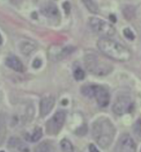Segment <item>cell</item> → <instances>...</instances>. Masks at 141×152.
Returning a JSON list of instances; mask_svg holds the SVG:
<instances>
[{"mask_svg": "<svg viewBox=\"0 0 141 152\" xmlns=\"http://www.w3.org/2000/svg\"><path fill=\"white\" fill-rule=\"evenodd\" d=\"M123 13L124 16L126 19H131L135 15V9L130 6H126L124 9H123Z\"/></svg>", "mask_w": 141, "mask_h": 152, "instance_id": "20", "label": "cell"}, {"mask_svg": "<svg viewBox=\"0 0 141 152\" xmlns=\"http://www.w3.org/2000/svg\"><path fill=\"white\" fill-rule=\"evenodd\" d=\"M114 152H136V145L131 136L123 134L117 141Z\"/></svg>", "mask_w": 141, "mask_h": 152, "instance_id": "8", "label": "cell"}, {"mask_svg": "<svg viewBox=\"0 0 141 152\" xmlns=\"http://www.w3.org/2000/svg\"><path fill=\"white\" fill-rule=\"evenodd\" d=\"M3 43V37H2V36H1V34H0V45Z\"/></svg>", "mask_w": 141, "mask_h": 152, "instance_id": "27", "label": "cell"}, {"mask_svg": "<svg viewBox=\"0 0 141 152\" xmlns=\"http://www.w3.org/2000/svg\"><path fill=\"white\" fill-rule=\"evenodd\" d=\"M6 133H7L6 124H5L4 118L2 116H0V145L4 143Z\"/></svg>", "mask_w": 141, "mask_h": 152, "instance_id": "18", "label": "cell"}, {"mask_svg": "<svg viewBox=\"0 0 141 152\" xmlns=\"http://www.w3.org/2000/svg\"><path fill=\"white\" fill-rule=\"evenodd\" d=\"M8 148L12 152H29L28 146L17 137H12L9 140Z\"/></svg>", "mask_w": 141, "mask_h": 152, "instance_id": "11", "label": "cell"}, {"mask_svg": "<svg viewBox=\"0 0 141 152\" xmlns=\"http://www.w3.org/2000/svg\"><path fill=\"white\" fill-rule=\"evenodd\" d=\"M92 133L94 140L101 148H106L113 141L116 128L106 117H100L93 124Z\"/></svg>", "mask_w": 141, "mask_h": 152, "instance_id": "1", "label": "cell"}, {"mask_svg": "<svg viewBox=\"0 0 141 152\" xmlns=\"http://www.w3.org/2000/svg\"><path fill=\"white\" fill-rule=\"evenodd\" d=\"M97 48L101 53L118 62H127L131 58V53L125 46L107 37H101L97 41Z\"/></svg>", "mask_w": 141, "mask_h": 152, "instance_id": "2", "label": "cell"}, {"mask_svg": "<svg viewBox=\"0 0 141 152\" xmlns=\"http://www.w3.org/2000/svg\"><path fill=\"white\" fill-rule=\"evenodd\" d=\"M64 8H65V12H66V13L68 14L69 12V9H70V6H69V3H68V2H65V4H64Z\"/></svg>", "mask_w": 141, "mask_h": 152, "instance_id": "25", "label": "cell"}, {"mask_svg": "<svg viewBox=\"0 0 141 152\" xmlns=\"http://www.w3.org/2000/svg\"><path fill=\"white\" fill-rule=\"evenodd\" d=\"M134 107V102L128 95L122 94L119 96L113 104L112 110L117 115H121L132 111Z\"/></svg>", "mask_w": 141, "mask_h": 152, "instance_id": "6", "label": "cell"}, {"mask_svg": "<svg viewBox=\"0 0 141 152\" xmlns=\"http://www.w3.org/2000/svg\"><path fill=\"white\" fill-rule=\"evenodd\" d=\"M36 46L32 42H24L20 46L21 52L24 55H29L36 49Z\"/></svg>", "mask_w": 141, "mask_h": 152, "instance_id": "15", "label": "cell"}, {"mask_svg": "<svg viewBox=\"0 0 141 152\" xmlns=\"http://www.w3.org/2000/svg\"><path fill=\"white\" fill-rule=\"evenodd\" d=\"M73 77L76 79L77 81H81L83 80L85 77L84 71L80 67H77L76 69L73 72Z\"/></svg>", "mask_w": 141, "mask_h": 152, "instance_id": "22", "label": "cell"}, {"mask_svg": "<svg viewBox=\"0 0 141 152\" xmlns=\"http://www.w3.org/2000/svg\"><path fill=\"white\" fill-rule=\"evenodd\" d=\"M5 64L9 68L14 70L15 72H22L25 70L24 66H23L22 61L16 56H9L8 58H7L6 61H5Z\"/></svg>", "mask_w": 141, "mask_h": 152, "instance_id": "12", "label": "cell"}, {"mask_svg": "<svg viewBox=\"0 0 141 152\" xmlns=\"http://www.w3.org/2000/svg\"><path fill=\"white\" fill-rule=\"evenodd\" d=\"M66 114L64 111H57L50 119L46 122L45 128L49 135H57L65 124Z\"/></svg>", "mask_w": 141, "mask_h": 152, "instance_id": "7", "label": "cell"}, {"mask_svg": "<svg viewBox=\"0 0 141 152\" xmlns=\"http://www.w3.org/2000/svg\"><path fill=\"white\" fill-rule=\"evenodd\" d=\"M123 33H124L125 37H127L129 40H134L135 39V35H134L133 32L129 28H125L124 31H123Z\"/></svg>", "mask_w": 141, "mask_h": 152, "instance_id": "23", "label": "cell"}, {"mask_svg": "<svg viewBox=\"0 0 141 152\" xmlns=\"http://www.w3.org/2000/svg\"><path fill=\"white\" fill-rule=\"evenodd\" d=\"M85 66L90 73L98 77L106 76L113 70V66L110 63L93 53L85 56Z\"/></svg>", "mask_w": 141, "mask_h": 152, "instance_id": "3", "label": "cell"}, {"mask_svg": "<svg viewBox=\"0 0 141 152\" xmlns=\"http://www.w3.org/2000/svg\"><path fill=\"white\" fill-rule=\"evenodd\" d=\"M50 145L47 141L41 142L34 149L33 152H50Z\"/></svg>", "mask_w": 141, "mask_h": 152, "instance_id": "19", "label": "cell"}, {"mask_svg": "<svg viewBox=\"0 0 141 152\" xmlns=\"http://www.w3.org/2000/svg\"><path fill=\"white\" fill-rule=\"evenodd\" d=\"M26 140L29 142H36L42 137V129L40 127H36L32 132H27L24 135Z\"/></svg>", "mask_w": 141, "mask_h": 152, "instance_id": "13", "label": "cell"}, {"mask_svg": "<svg viewBox=\"0 0 141 152\" xmlns=\"http://www.w3.org/2000/svg\"><path fill=\"white\" fill-rule=\"evenodd\" d=\"M73 51H74V48L73 47H65V48H60V51H57L55 53L51 54V58H55L54 60H55V61L61 60L63 58H66Z\"/></svg>", "mask_w": 141, "mask_h": 152, "instance_id": "14", "label": "cell"}, {"mask_svg": "<svg viewBox=\"0 0 141 152\" xmlns=\"http://www.w3.org/2000/svg\"><path fill=\"white\" fill-rule=\"evenodd\" d=\"M134 132H135V136L141 140V116L134 125Z\"/></svg>", "mask_w": 141, "mask_h": 152, "instance_id": "21", "label": "cell"}, {"mask_svg": "<svg viewBox=\"0 0 141 152\" xmlns=\"http://www.w3.org/2000/svg\"><path fill=\"white\" fill-rule=\"evenodd\" d=\"M82 94L88 97H95L98 106L106 107L110 102V95L108 91L104 86L99 85H85L81 88Z\"/></svg>", "mask_w": 141, "mask_h": 152, "instance_id": "4", "label": "cell"}, {"mask_svg": "<svg viewBox=\"0 0 141 152\" xmlns=\"http://www.w3.org/2000/svg\"><path fill=\"white\" fill-rule=\"evenodd\" d=\"M82 1L84 4L85 7L88 9L89 12L95 13V14L98 12V8H97V4L93 2V0H82Z\"/></svg>", "mask_w": 141, "mask_h": 152, "instance_id": "17", "label": "cell"}, {"mask_svg": "<svg viewBox=\"0 0 141 152\" xmlns=\"http://www.w3.org/2000/svg\"><path fill=\"white\" fill-rule=\"evenodd\" d=\"M0 152H4V151H0Z\"/></svg>", "mask_w": 141, "mask_h": 152, "instance_id": "28", "label": "cell"}, {"mask_svg": "<svg viewBox=\"0 0 141 152\" xmlns=\"http://www.w3.org/2000/svg\"><path fill=\"white\" fill-rule=\"evenodd\" d=\"M55 103V99L54 96H49L41 99L40 102V114L41 116L47 115L51 111Z\"/></svg>", "mask_w": 141, "mask_h": 152, "instance_id": "9", "label": "cell"}, {"mask_svg": "<svg viewBox=\"0 0 141 152\" xmlns=\"http://www.w3.org/2000/svg\"><path fill=\"white\" fill-rule=\"evenodd\" d=\"M88 23L93 32L102 37L108 38L109 37H112L116 33V29L112 25L101 18L96 17L90 18Z\"/></svg>", "mask_w": 141, "mask_h": 152, "instance_id": "5", "label": "cell"}, {"mask_svg": "<svg viewBox=\"0 0 141 152\" xmlns=\"http://www.w3.org/2000/svg\"><path fill=\"white\" fill-rule=\"evenodd\" d=\"M32 66L33 67H35L36 69L40 67V66H41V61H40V59H39V58H36V59L34 60V62H33Z\"/></svg>", "mask_w": 141, "mask_h": 152, "instance_id": "24", "label": "cell"}, {"mask_svg": "<svg viewBox=\"0 0 141 152\" xmlns=\"http://www.w3.org/2000/svg\"><path fill=\"white\" fill-rule=\"evenodd\" d=\"M89 152H99V151L95 147L94 145L91 144L89 145Z\"/></svg>", "mask_w": 141, "mask_h": 152, "instance_id": "26", "label": "cell"}, {"mask_svg": "<svg viewBox=\"0 0 141 152\" xmlns=\"http://www.w3.org/2000/svg\"><path fill=\"white\" fill-rule=\"evenodd\" d=\"M41 13L44 16L47 17L48 18H51V19H57L60 17L59 9L56 7V5L52 3H47L45 4L41 8Z\"/></svg>", "mask_w": 141, "mask_h": 152, "instance_id": "10", "label": "cell"}, {"mask_svg": "<svg viewBox=\"0 0 141 152\" xmlns=\"http://www.w3.org/2000/svg\"><path fill=\"white\" fill-rule=\"evenodd\" d=\"M60 146L62 151L64 152H75V149L73 147L72 143L67 139H64L61 140Z\"/></svg>", "mask_w": 141, "mask_h": 152, "instance_id": "16", "label": "cell"}]
</instances>
